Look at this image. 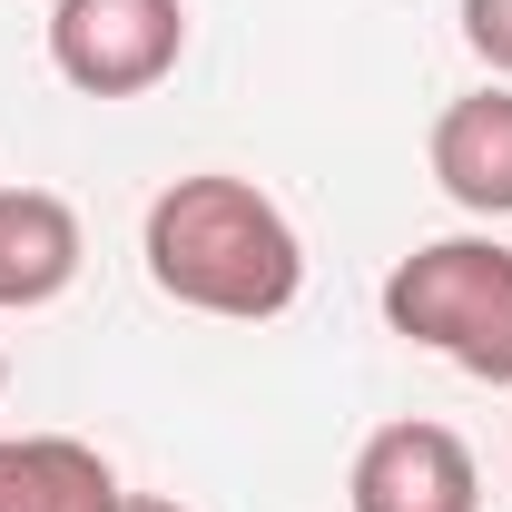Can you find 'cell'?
Wrapping results in <instances>:
<instances>
[{
	"label": "cell",
	"instance_id": "6da1fadb",
	"mask_svg": "<svg viewBox=\"0 0 512 512\" xmlns=\"http://www.w3.org/2000/svg\"><path fill=\"white\" fill-rule=\"evenodd\" d=\"M138 256H148V286L188 316H227V325H266L306 296V237L256 178L227 168H197L168 178L138 217Z\"/></svg>",
	"mask_w": 512,
	"mask_h": 512
},
{
	"label": "cell",
	"instance_id": "7a4b0ae2",
	"mask_svg": "<svg viewBox=\"0 0 512 512\" xmlns=\"http://www.w3.org/2000/svg\"><path fill=\"white\" fill-rule=\"evenodd\" d=\"M384 325L424 355H444L473 384H512V247L503 237H434L394 256L384 276Z\"/></svg>",
	"mask_w": 512,
	"mask_h": 512
},
{
	"label": "cell",
	"instance_id": "3957f363",
	"mask_svg": "<svg viewBox=\"0 0 512 512\" xmlns=\"http://www.w3.org/2000/svg\"><path fill=\"white\" fill-rule=\"evenodd\" d=\"M188 60V0H60L50 69L79 99H148Z\"/></svg>",
	"mask_w": 512,
	"mask_h": 512
},
{
	"label": "cell",
	"instance_id": "277c9868",
	"mask_svg": "<svg viewBox=\"0 0 512 512\" xmlns=\"http://www.w3.org/2000/svg\"><path fill=\"white\" fill-rule=\"evenodd\" d=\"M345 512H483V473H473V444L453 424H375L355 444V473H345Z\"/></svg>",
	"mask_w": 512,
	"mask_h": 512
},
{
	"label": "cell",
	"instance_id": "5b68a950",
	"mask_svg": "<svg viewBox=\"0 0 512 512\" xmlns=\"http://www.w3.org/2000/svg\"><path fill=\"white\" fill-rule=\"evenodd\" d=\"M79 207L50 188H0V316H40L79 286Z\"/></svg>",
	"mask_w": 512,
	"mask_h": 512
},
{
	"label": "cell",
	"instance_id": "8992f818",
	"mask_svg": "<svg viewBox=\"0 0 512 512\" xmlns=\"http://www.w3.org/2000/svg\"><path fill=\"white\" fill-rule=\"evenodd\" d=\"M434 188L463 217H512V89H463L444 119H434Z\"/></svg>",
	"mask_w": 512,
	"mask_h": 512
},
{
	"label": "cell",
	"instance_id": "52a82bcc",
	"mask_svg": "<svg viewBox=\"0 0 512 512\" xmlns=\"http://www.w3.org/2000/svg\"><path fill=\"white\" fill-rule=\"evenodd\" d=\"M109 453L79 434H0V512H119Z\"/></svg>",
	"mask_w": 512,
	"mask_h": 512
},
{
	"label": "cell",
	"instance_id": "ba28073f",
	"mask_svg": "<svg viewBox=\"0 0 512 512\" xmlns=\"http://www.w3.org/2000/svg\"><path fill=\"white\" fill-rule=\"evenodd\" d=\"M463 50L512 89V0H463Z\"/></svg>",
	"mask_w": 512,
	"mask_h": 512
},
{
	"label": "cell",
	"instance_id": "9c48e42d",
	"mask_svg": "<svg viewBox=\"0 0 512 512\" xmlns=\"http://www.w3.org/2000/svg\"><path fill=\"white\" fill-rule=\"evenodd\" d=\"M119 512H188V503H168V493H128Z\"/></svg>",
	"mask_w": 512,
	"mask_h": 512
},
{
	"label": "cell",
	"instance_id": "30bf717a",
	"mask_svg": "<svg viewBox=\"0 0 512 512\" xmlns=\"http://www.w3.org/2000/svg\"><path fill=\"white\" fill-rule=\"evenodd\" d=\"M0 384H10V345H0Z\"/></svg>",
	"mask_w": 512,
	"mask_h": 512
}]
</instances>
